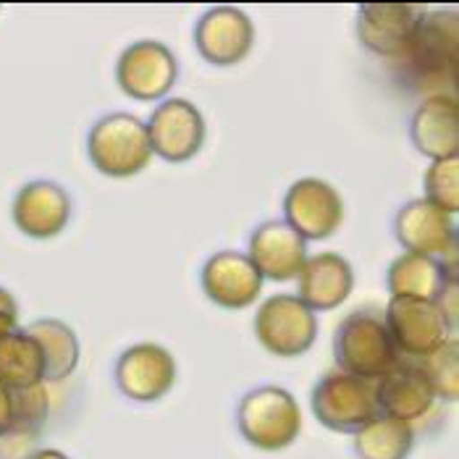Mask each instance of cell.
<instances>
[{
    "label": "cell",
    "mask_w": 459,
    "mask_h": 459,
    "mask_svg": "<svg viewBox=\"0 0 459 459\" xmlns=\"http://www.w3.org/2000/svg\"><path fill=\"white\" fill-rule=\"evenodd\" d=\"M255 336L265 352L302 357L318 339V316L294 294L268 297L255 316Z\"/></svg>",
    "instance_id": "cell-6"
},
{
    "label": "cell",
    "mask_w": 459,
    "mask_h": 459,
    "mask_svg": "<svg viewBox=\"0 0 459 459\" xmlns=\"http://www.w3.org/2000/svg\"><path fill=\"white\" fill-rule=\"evenodd\" d=\"M394 237L407 252L415 255H455L457 223L455 215L430 205L428 200H410L394 215Z\"/></svg>",
    "instance_id": "cell-15"
},
{
    "label": "cell",
    "mask_w": 459,
    "mask_h": 459,
    "mask_svg": "<svg viewBox=\"0 0 459 459\" xmlns=\"http://www.w3.org/2000/svg\"><path fill=\"white\" fill-rule=\"evenodd\" d=\"M13 433V391L0 384V438Z\"/></svg>",
    "instance_id": "cell-28"
},
{
    "label": "cell",
    "mask_w": 459,
    "mask_h": 459,
    "mask_svg": "<svg viewBox=\"0 0 459 459\" xmlns=\"http://www.w3.org/2000/svg\"><path fill=\"white\" fill-rule=\"evenodd\" d=\"M394 61L418 90L428 92V98L449 95L446 87H452L457 66V13H428L410 45Z\"/></svg>",
    "instance_id": "cell-1"
},
{
    "label": "cell",
    "mask_w": 459,
    "mask_h": 459,
    "mask_svg": "<svg viewBox=\"0 0 459 459\" xmlns=\"http://www.w3.org/2000/svg\"><path fill=\"white\" fill-rule=\"evenodd\" d=\"M247 257L263 279L291 281L307 260V242L286 221H265L249 237Z\"/></svg>",
    "instance_id": "cell-17"
},
{
    "label": "cell",
    "mask_w": 459,
    "mask_h": 459,
    "mask_svg": "<svg viewBox=\"0 0 459 459\" xmlns=\"http://www.w3.org/2000/svg\"><path fill=\"white\" fill-rule=\"evenodd\" d=\"M376 399L381 415H389L410 425L425 418L436 402L425 376L410 359H399L384 378H378Z\"/></svg>",
    "instance_id": "cell-20"
},
{
    "label": "cell",
    "mask_w": 459,
    "mask_h": 459,
    "mask_svg": "<svg viewBox=\"0 0 459 459\" xmlns=\"http://www.w3.org/2000/svg\"><path fill=\"white\" fill-rule=\"evenodd\" d=\"M410 140L415 150L430 160L457 158L459 103L452 95L425 98L410 118Z\"/></svg>",
    "instance_id": "cell-19"
},
{
    "label": "cell",
    "mask_w": 459,
    "mask_h": 459,
    "mask_svg": "<svg viewBox=\"0 0 459 459\" xmlns=\"http://www.w3.org/2000/svg\"><path fill=\"white\" fill-rule=\"evenodd\" d=\"M310 407L320 423L339 433H357L362 425L381 415L376 384L347 376L342 370L325 373L320 378L310 396Z\"/></svg>",
    "instance_id": "cell-5"
},
{
    "label": "cell",
    "mask_w": 459,
    "mask_h": 459,
    "mask_svg": "<svg viewBox=\"0 0 459 459\" xmlns=\"http://www.w3.org/2000/svg\"><path fill=\"white\" fill-rule=\"evenodd\" d=\"M87 155L103 177H137L152 158L147 126L132 113H108L90 129Z\"/></svg>",
    "instance_id": "cell-3"
},
{
    "label": "cell",
    "mask_w": 459,
    "mask_h": 459,
    "mask_svg": "<svg viewBox=\"0 0 459 459\" xmlns=\"http://www.w3.org/2000/svg\"><path fill=\"white\" fill-rule=\"evenodd\" d=\"M333 357L342 373L378 381L402 359L391 342L384 318L373 313H350L333 333Z\"/></svg>",
    "instance_id": "cell-4"
},
{
    "label": "cell",
    "mask_w": 459,
    "mask_h": 459,
    "mask_svg": "<svg viewBox=\"0 0 459 459\" xmlns=\"http://www.w3.org/2000/svg\"><path fill=\"white\" fill-rule=\"evenodd\" d=\"M242 438L260 452H281L302 433V412L297 399L281 386L247 391L237 407Z\"/></svg>",
    "instance_id": "cell-2"
},
{
    "label": "cell",
    "mask_w": 459,
    "mask_h": 459,
    "mask_svg": "<svg viewBox=\"0 0 459 459\" xmlns=\"http://www.w3.org/2000/svg\"><path fill=\"white\" fill-rule=\"evenodd\" d=\"M42 352L37 342L24 331L16 328L0 339V384L8 389H30L42 384Z\"/></svg>",
    "instance_id": "cell-23"
},
{
    "label": "cell",
    "mask_w": 459,
    "mask_h": 459,
    "mask_svg": "<svg viewBox=\"0 0 459 459\" xmlns=\"http://www.w3.org/2000/svg\"><path fill=\"white\" fill-rule=\"evenodd\" d=\"M418 370L425 376L436 399L457 402L459 396V344L457 339L444 342L438 350L420 357Z\"/></svg>",
    "instance_id": "cell-25"
},
{
    "label": "cell",
    "mask_w": 459,
    "mask_h": 459,
    "mask_svg": "<svg viewBox=\"0 0 459 459\" xmlns=\"http://www.w3.org/2000/svg\"><path fill=\"white\" fill-rule=\"evenodd\" d=\"M384 325L389 331L396 352L410 359H420L433 350H438L444 342L452 339L455 331V325L438 307V302L410 299V297H391Z\"/></svg>",
    "instance_id": "cell-7"
},
{
    "label": "cell",
    "mask_w": 459,
    "mask_h": 459,
    "mask_svg": "<svg viewBox=\"0 0 459 459\" xmlns=\"http://www.w3.org/2000/svg\"><path fill=\"white\" fill-rule=\"evenodd\" d=\"M415 444V430L389 415H378L354 433V452L359 459H407Z\"/></svg>",
    "instance_id": "cell-24"
},
{
    "label": "cell",
    "mask_w": 459,
    "mask_h": 459,
    "mask_svg": "<svg viewBox=\"0 0 459 459\" xmlns=\"http://www.w3.org/2000/svg\"><path fill=\"white\" fill-rule=\"evenodd\" d=\"M178 61L160 39H137L116 61V82L124 95L140 103L163 100L177 84Z\"/></svg>",
    "instance_id": "cell-8"
},
{
    "label": "cell",
    "mask_w": 459,
    "mask_h": 459,
    "mask_svg": "<svg viewBox=\"0 0 459 459\" xmlns=\"http://www.w3.org/2000/svg\"><path fill=\"white\" fill-rule=\"evenodd\" d=\"M428 16L415 3H362L357 8V37L359 42L384 58H396Z\"/></svg>",
    "instance_id": "cell-13"
},
{
    "label": "cell",
    "mask_w": 459,
    "mask_h": 459,
    "mask_svg": "<svg viewBox=\"0 0 459 459\" xmlns=\"http://www.w3.org/2000/svg\"><path fill=\"white\" fill-rule=\"evenodd\" d=\"M13 391V433H32L48 418V391L42 384Z\"/></svg>",
    "instance_id": "cell-27"
},
{
    "label": "cell",
    "mask_w": 459,
    "mask_h": 459,
    "mask_svg": "<svg viewBox=\"0 0 459 459\" xmlns=\"http://www.w3.org/2000/svg\"><path fill=\"white\" fill-rule=\"evenodd\" d=\"M27 459H69L64 452H58V449H39L35 455H30Z\"/></svg>",
    "instance_id": "cell-31"
},
{
    "label": "cell",
    "mask_w": 459,
    "mask_h": 459,
    "mask_svg": "<svg viewBox=\"0 0 459 459\" xmlns=\"http://www.w3.org/2000/svg\"><path fill=\"white\" fill-rule=\"evenodd\" d=\"M24 331L35 339L39 352H42V368H45L42 381L56 384V381L69 378L76 370L79 354H82L74 328L58 318H42L30 323Z\"/></svg>",
    "instance_id": "cell-22"
},
{
    "label": "cell",
    "mask_w": 459,
    "mask_h": 459,
    "mask_svg": "<svg viewBox=\"0 0 459 459\" xmlns=\"http://www.w3.org/2000/svg\"><path fill=\"white\" fill-rule=\"evenodd\" d=\"M200 283L205 297L223 310H245L263 289V276L245 252L221 249L203 265Z\"/></svg>",
    "instance_id": "cell-14"
},
{
    "label": "cell",
    "mask_w": 459,
    "mask_h": 459,
    "mask_svg": "<svg viewBox=\"0 0 459 459\" xmlns=\"http://www.w3.org/2000/svg\"><path fill=\"white\" fill-rule=\"evenodd\" d=\"M0 313H5V316H16V318H19V305H16L13 294H11V291H5L3 286H0Z\"/></svg>",
    "instance_id": "cell-29"
},
{
    "label": "cell",
    "mask_w": 459,
    "mask_h": 459,
    "mask_svg": "<svg viewBox=\"0 0 459 459\" xmlns=\"http://www.w3.org/2000/svg\"><path fill=\"white\" fill-rule=\"evenodd\" d=\"M19 325H16V316H5V313H0V339L3 336H8L11 331H16Z\"/></svg>",
    "instance_id": "cell-30"
},
{
    "label": "cell",
    "mask_w": 459,
    "mask_h": 459,
    "mask_svg": "<svg viewBox=\"0 0 459 459\" xmlns=\"http://www.w3.org/2000/svg\"><path fill=\"white\" fill-rule=\"evenodd\" d=\"M116 386L132 402H158L177 384V359L160 344L142 342L129 347L116 362Z\"/></svg>",
    "instance_id": "cell-11"
},
{
    "label": "cell",
    "mask_w": 459,
    "mask_h": 459,
    "mask_svg": "<svg viewBox=\"0 0 459 459\" xmlns=\"http://www.w3.org/2000/svg\"><path fill=\"white\" fill-rule=\"evenodd\" d=\"M147 137L152 155L163 158L166 163H186L192 160L205 144V118L200 108L184 98H171L152 110Z\"/></svg>",
    "instance_id": "cell-10"
},
{
    "label": "cell",
    "mask_w": 459,
    "mask_h": 459,
    "mask_svg": "<svg viewBox=\"0 0 459 459\" xmlns=\"http://www.w3.org/2000/svg\"><path fill=\"white\" fill-rule=\"evenodd\" d=\"M425 197L430 205L441 208L449 215L459 211V158L433 160L423 177Z\"/></svg>",
    "instance_id": "cell-26"
},
{
    "label": "cell",
    "mask_w": 459,
    "mask_h": 459,
    "mask_svg": "<svg viewBox=\"0 0 459 459\" xmlns=\"http://www.w3.org/2000/svg\"><path fill=\"white\" fill-rule=\"evenodd\" d=\"M354 289V271L347 257L336 252H320L305 260L297 276V299L313 313L336 310L350 299Z\"/></svg>",
    "instance_id": "cell-18"
},
{
    "label": "cell",
    "mask_w": 459,
    "mask_h": 459,
    "mask_svg": "<svg viewBox=\"0 0 459 459\" xmlns=\"http://www.w3.org/2000/svg\"><path fill=\"white\" fill-rule=\"evenodd\" d=\"M11 215L22 234L32 237V239H53L69 226V192L50 178L30 181L16 192Z\"/></svg>",
    "instance_id": "cell-16"
},
{
    "label": "cell",
    "mask_w": 459,
    "mask_h": 459,
    "mask_svg": "<svg viewBox=\"0 0 459 459\" xmlns=\"http://www.w3.org/2000/svg\"><path fill=\"white\" fill-rule=\"evenodd\" d=\"M455 281H457V273L446 263H441L438 257L415 255V252L399 255L386 271V289L391 297L438 302L446 286Z\"/></svg>",
    "instance_id": "cell-21"
},
{
    "label": "cell",
    "mask_w": 459,
    "mask_h": 459,
    "mask_svg": "<svg viewBox=\"0 0 459 459\" xmlns=\"http://www.w3.org/2000/svg\"><path fill=\"white\" fill-rule=\"evenodd\" d=\"M283 221L307 242L328 239L344 223V200L336 186L323 178H299L283 197Z\"/></svg>",
    "instance_id": "cell-9"
},
{
    "label": "cell",
    "mask_w": 459,
    "mask_h": 459,
    "mask_svg": "<svg viewBox=\"0 0 459 459\" xmlns=\"http://www.w3.org/2000/svg\"><path fill=\"white\" fill-rule=\"evenodd\" d=\"M195 45L212 66H237L255 48V24L242 8L215 5L197 19Z\"/></svg>",
    "instance_id": "cell-12"
}]
</instances>
